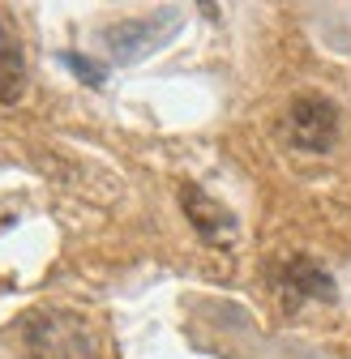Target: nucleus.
Masks as SVG:
<instances>
[{
    "instance_id": "nucleus-5",
    "label": "nucleus",
    "mask_w": 351,
    "mask_h": 359,
    "mask_svg": "<svg viewBox=\"0 0 351 359\" xmlns=\"http://www.w3.org/2000/svg\"><path fill=\"white\" fill-rule=\"evenodd\" d=\"M279 295H283V308H300L304 299H334V278L322 269V261L313 257H291L283 269H279Z\"/></svg>"
},
{
    "instance_id": "nucleus-2",
    "label": "nucleus",
    "mask_w": 351,
    "mask_h": 359,
    "mask_svg": "<svg viewBox=\"0 0 351 359\" xmlns=\"http://www.w3.org/2000/svg\"><path fill=\"white\" fill-rule=\"evenodd\" d=\"M283 137L300 154H330L338 137V107L322 95H300L283 116Z\"/></svg>"
},
{
    "instance_id": "nucleus-7",
    "label": "nucleus",
    "mask_w": 351,
    "mask_h": 359,
    "mask_svg": "<svg viewBox=\"0 0 351 359\" xmlns=\"http://www.w3.org/2000/svg\"><path fill=\"white\" fill-rule=\"evenodd\" d=\"M60 60H65V69H69L73 77H81L86 86H103V81H107V69H103V65L86 60V56H77V52H65Z\"/></svg>"
},
{
    "instance_id": "nucleus-3",
    "label": "nucleus",
    "mask_w": 351,
    "mask_h": 359,
    "mask_svg": "<svg viewBox=\"0 0 351 359\" xmlns=\"http://www.w3.org/2000/svg\"><path fill=\"white\" fill-rule=\"evenodd\" d=\"M176 30H180V13L167 9V13H154V18H124V22L107 26V30H103V43H107L112 60L133 65V60L159 52Z\"/></svg>"
},
{
    "instance_id": "nucleus-4",
    "label": "nucleus",
    "mask_w": 351,
    "mask_h": 359,
    "mask_svg": "<svg viewBox=\"0 0 351 359\" xmlns=\"http://www.w3.org/2000/svg\"><path fill=\"white\" fill-rule=\"evenodd\" d=\"M180 205H185V218L193 222V231L210 248H227L236 240V214L227 205H218L201 184H185L180 189Z\"/></svg>"
},
{
    "instance_id": "nucleus-1",
    "label": "nucleus",
    "mask_w": 351,
    "mask_h": 359,
    "mask_svg": "<svg viewBox=\"0 0 351 359\" xmlns=\"http://www.w3.org/2000/svg\"><path fill=\"white\" fill-rule=\"evenodd\" d=\"M26 359H95V338L77 312L43 308L22 321Z\"/></svg>"
},
{
    "instance_id": "nucleus-6",
    "label": "nucleus",
    "mask_w": 351,
    "mask_h": 359,
    "mask_svg": "<svg viewBox=\"0 0 351 359\" xmlns=\"http://www.w3.org/2000/svg\"><path fill=\"white\" fill-rule=\"evenodd\" d=\"M26 90V65H22V48L9 34L5 18H0V103H18Z\"/></svg>"
}]
</instances>
